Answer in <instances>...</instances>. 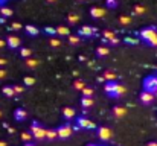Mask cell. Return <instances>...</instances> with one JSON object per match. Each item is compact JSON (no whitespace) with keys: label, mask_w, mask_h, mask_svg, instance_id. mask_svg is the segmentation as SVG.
Masks as SVG:
<instances>
[{"label":"cell","mask_w":157,"mask_h":146,"mask_svg":"<svg viewBox=\"0 0 157 146\" xmlns=\"http://www.w3.org/2000/svg\"><path fill=\"white\" fill-rule=\"evenodd\" d=\"M31 133H32V136L37 140H44L46 139V134H48V129L44 126H41L38 122H32L31 123Z\"/></svg>","instance_id":"cell-1"},{"label":"cell","mask_w":157,"mask_h":146,"mask_svg":"<svg viewBox=\"0 0 157 146\" xmlns=\"http://www.w3.org/2000/svg\"><path fill=\"white\" fill-rule=\"evenodd\" d=\"M95 128H98L96 123L86 119V117H82V116L76 119V125L73 126V129H95Z\"/></svg>","instance_id":"cell-2"},{"label":"cell","mask_w":157,"mask_h":146,"mask_svg":"<svg viewBox=\"0 0 157 146\" xmlns=\"http://www.w3.org/2000/svg\"><path fill=\"white\" fill-rule=\"evenodd\" d=\"M139 37L144 40V41H147V43H150L151 40H154L157 37V28H144L140 32H139Z\"/></svg>","instance_id":"cell-3"},{"label":"cell","mask_w":157,"mask_h":146,"mask_svg":"<svg viewBox=\"0 0 157 146\" xmlns=\"http://www.w3.org/2000/svg\"><path fill=\"white\" fill-rule=\"evenodd\" d=\"M144 90L150 93H157V75H151L144 81Z\"/></svg>","instance_id":"cell-4"},{"label":"cell","mask_w":157,"mask_h":146,"mask_svg":"<svg viewBox=\"0 0 157 146\" xmlns=\"http://www.w3.org/2000/svg\"><path fill=\"white\" fill-rule=\"evenodd\" d=\"M56 131H58V137L59 139H69L72 136V133H73V126L70 123H64V125H59L56 128Z\"/></svg>","instance_id":"cell-5"},{"label":"cell","mask_w":157,"mask_h":146,"mask_svg":"<svg viewBox=\"0 0 157 146\" xmlns=\"http://www.w3.org/2000/svg\"><path fill=\"white\" fill-rule=\"evenodd\" d=\"M96 131H98L99 140H102V142H108V140L113 137V131H111L108 126H98Z\"/></svg>","instance_id":"cell-6"},{"label":"cell","mask_w":157,"mask_h":146,"mask_svg":"<svg viewBox=\"0 0 157 146\" xmlns=\"http://www.w3.org/2000/svg\"><path fill=\"white\" fill-rule=\"evenodd\" d=\"M111 114H113V117L121 119V117H124V116L127 114V108H125V107H121V105H116V107H113Z\"/></svg>","instance_id":"cell-7"},{"label":"cell","mask_w":157,"mask_h":146,"mask_svg":"<svg viewBox=\"0 0 157 146\" xmlns=\"http://www.w3.org/2000/svg\"><path fill=\"white\" fill-rule=\"evenodd\" d=\"M154 97H156L154 96V93H150V92H145V90H144V92L140 93L139 99H140V102H142V103L148 105V103H151V102L154 100Z\"/></svg>","instance_id":"cell-8"},{"label":"cell","mask_w":157,"mask_h":146,"mask_svg":"<svg viewBox=\"0 0 157 146\" xmlns=\"http://www.w3.org/2000/svg\"><path fill=\"white\" fill-rule=\"evenodd\" d=\"M90 15L93 18H102L105 17V9L99 8V6H93V8H90Z\"/></svg>","instance_id":"cell-9"},{"label":"cell","mask_w":157,"mask_h":146,"mask_svg":"<svg viewBox=\"0 0 157 146\" xmlns=\"http://www.w3.org/2000/svg\"><path fill=\"white\" fill-rule=\"evenodd\" d=\"M6 43L11 49H18L20 47V38L15 35H8L6 37Z\"/></svg>","instance_id":"cell-10"},{"label":"cell","mask_w":157,"mask_h":146,"mask_svg":"<svg viewBox=\"0 0 157 146\" xmlns=\"http://www.w3.org/2000/svg\"><path fill=\"white\" fill-rule=\"evenodd\" d=\"M96 34V29L95 28H90V26H81L79 28V35H84V37H92Z\"/></svg>","instance_id":"cell-11"},{"label":"cell","mask_w":157,"mask_h":146,"mask_svg":"<svg viewBox=\"0 0 157 146\" xmlns=\"http://www.w3.org/2000/svg\"><path fill=\"white\" fill-rule=\"evenodd\" d=\"M75 114H76V111H75L73 108H70V107H66V108L63 110V117H64L66 120H72V119L75 117Z\"/></svg>","instance_id":"cell-12"},{"label":"cell","mask_w":157,"mask_h":146,"mask_svg":"<svg viewBox=\"0 0 157 146\" xmlns=\"http://www.w3.org/2000/svg\"><path fill=\"white\" fill-rule=\"evenodd\" d=\"M125 92H127V90H125V87H124V85H121V84H117V85H116V88H114V92H113L110 96L111 97H121L122 95H125Z\"/></svg>","instance_id":"cell-13"},{"label":"cell","mask_w":157,"mask_h":146,"mask_svg":"<svg viewBox=\"0 0 157 146\" xmlns=\"http://www.w3.org/2000/svg\"><path fill=\"white\" fill-rule=\"evenodd\" d=\"M26 111L23 110V108H17L15 110V113H14V117H15V120H18V122H21V120H25L26 119Z\"/></svg>","instance_id":"cell-14"},{"label":"cell","mask_w":157,"mask_h":146,"mask_svg":"<svg viewBox=\"0 0 157 146\" xmlns=\"http://www.w3.org/2000/svg\"><path fill=\"white\" fill-rule=\"evenodd\" d=\"M114 38H116L114 32H111V31H108V29L102 31V40H104V41H111V40H114Z\"/></svg>","instance_id":"cell-15"},{"label":"cell","mask_w":157,"mask_h":146,"mask_svg":"<svg viewBox=\"0 0 157 146\" xmlns=\"http://www.w3.org/2000/svg\"><path fill=\"white\" fill-rule=\"evenodd\" d=\"M67 21H69V24H76V23L79 21V15H78L76 12H70V14L67 15Z\"/></svg>","instance_id":"cell-16"},{"label":"cell","mask_w":157,"mask_h":146,"mask_svg":"<svg viewBox=\"0 0 157 146\" xmlns=\"http://www.w3.org/2000/svg\"><path fill=\"white\" fill-rule=\"evenodd\" d=\"M56 35H61V37H69L70 35V31H69V28H66V26H56Z\"/></svg>","instance_id":"cell-17"},{"label":"cell","mask_w":157,"mask_h":146,"mask_svg":"<svg viewBox=\"0 0 157 146\" xmlns=\"http://www.w3.org/2000/svg\"><path fill=\"white\" fill-rule=\"evenodd\" d=\"M25 64H26V67H28V69H35V67L40 64V61H38V59H35V58H28V59L25 61Z\"/></svg>","instance_id":"cell-18"},{"label":"cell","mask_w":157,"mask_h":146,"mask_svg":"<svg viewBox=\"0 0 157 146\" xmlns=\"http://www.w3.org/2000/svg\"><path fill=\"white\" fill-rule=\"evenodd\" d=\"M116 85H117V82H105V85H104V92H105V93H108V95H111V93L114 92Z\"/></svg>","instance_id":"cell-19"},{"label":"cell","mask_w":157,"mask_h":146,"mask_svg":"<svg viewBox=\"0 0 157 146\" xmlns=\"http://www.w3.org/2000/svg\"><path fill=\"white\" fill-rule=\"evenodd\" d=\"M81 105H82V108L89 110V108L93 105V97H82V99H81Z\"/></svg>","instance_id":"cell-20"},{"label":"cell","mask_w":157,"mask_h":146,"mask_svg":"<svg viewBox=\"0 0 157 146\" xmlns=\"http://www.w3.org/2000/svg\"><path fill=\"white\" fill-rule=\"evenodd\" d=\"M2 93H3L5 96H8V97L15 96V93H14V88H12V85H6V87H3V88H2Z\"/></svg>","instance_id":"cell-21"},{"label":"cell","mask_w":157,"mask_h":146,"mask_svg":"<svg viewBox=\"0 0 157 146\" xmlns=\"http://www.w3.org/2000/svg\"><path fill=\"white\" fill-rule=\"evenodd\" d=\"M119 24H122V26H130V24H131V17H130V15H121V17H119Z\"/></svg>","instance_id":"cell-22"},{"label":"cell","mask_w":157,"mask_h":146,"mask_svg":"<svg viewBox=\"0 0 157 146\" xmlns=\"http://www.w3.org/2000/svg\"><path fill=\"white\" fill-rule=\"evenodd\" d=\"M25 29H26V32H28L29 35H32V37L38 35V32H40V31H38V29H37L34 24H26V28H25Z\"/></svg>","instance_id":"cell-23"},{"label":"cell","mask_w":157,"mask_h":146,"mask_svg":"<svg viewBox=\"0 0 157 146\" xmlns=\"http://www.w3.org/2000/svg\"><path fill=\"white\" fill-rule=\"evenodd\" d=\"M102 76H104V79L107 82H114V79H116V73H113V72H110V70H107Z\"/></svg>","instance_id":"cell-24"},{"label":"cell","mask_w":157,"mask_h":146,"mask_svg":"<svg viewBox=\"0 0 157 146\" xmlns=\"http://www.w3.org/2000/svg\"><path fill=\"white\" fill-rule=\"evenodd\" d=\"M96 53H98V56H105V55L110 53V49L107 47V46H99V47L96 49Z\"/></svg>","instance_id":"cell-25"},{"label":"cell","mask_w":157,"mask_h":146,"mask_svg":"<svg viewBox=\"0 0 157 146\" xmlns=\"http://www.w3.org/2000/svg\"><path fill=\"white\" fill-rule=\"evenodd\" d=\"M133 11H134V14H136V15H142V14H145V12H147V8H145V6H142V5H136Z\"/></svg>","instance_id":"cell-26"},{"label":"cell","mask_w":157,"mask_h":146,"mask_svg":"<svg viewBox=\"0 0 157 146\" xmlns=\"http://www.w3.org/2000/svg\"><path fill=\"white\" fill-rule=\"evenodd\" d=\"M0 14H2L3 17H11V15H12V9L8 8V6H2V8H0Z\"/></svg>","instance_id":"cell-27"},{"label":"cell","mask_w":157,"mask_h":146,"mask_svg":"<svg viewBox=\"0 0 157 146\" xmlns=\"http://www.w3.org/2000/svg\"><path fill=\"white\" fill-rule=\"evenodd\" d=\"M46 139H49V140H55V139H58V131H56V129H48Z\"/></svg>","instance_id":"cell-28"},{"label":"cell","mask_w":157,"mask_h":146,"mask_svg":"<svg viewBox=\"0 0 157 146\" xmlns=\"http://www.w3.org/2000/svg\"><path fill=\"white\" fill-rule=\"evenodd\" d=\"M31 53H32V50L31 49H28V47H21L20 49V55L23 56V58H31Z\"/></svg>","instance_id":"cell-29"},{"label":"cell","mask_w":157,"mask_h":146,"mask_svg":"<svg viewBox=\"0 0 157 146\" xmlns=\"http://www.w3.org/2000/svg\"><path fill=\"white\" fill-rule=\"evenodd\" d=\"M32 137H34V136H32V133H31V131H29V133H21V140H23L25 143H29Z\"/></svg>","instance_id":"cell-30"},{"label":"cell","mask_w":157,"mask_h":146,"mask_svg":"<svg viewBox=\"0 0 157 146\" xmlns=\"http://www.w3.org/2000/svg\"><path fill=\"white\" fill-rule=\"evenodd\" d=\"M67 40H69V43H70V44H73V46H75V44H78V43L81 41V40H79V37H76V35H72V34L67 37Z\"/></svg>","instance_id":"cell-31"},{"label":"cell","mask_w":157,"mask_h":146,"mask_svg":"<svg viewBox=\"0 0 157 146\" xmlns=\"http://www.w3.org/2000/svg\"><path fill=\"white\" fill-rule=\"evenodd\" d=\"M23 82H25V85H28V87H32V85L35 84V78H32V76H26V78L23 79Z\"/></svg>","instance_id":"cell-32"},{"label":"cell","mask_w":157,"mask_h":146,"mask_svg":"<svg viewBox=\"0 0 157 146\" xmlns=\"http://www.w3.org/2000/svg\"><path fill=\"white\" fill-rule=\"evenodd\" d=\"M73 87H75V90H81V92H82L87 85H86L82 81H75V82H73Z\"/></svg>","instance_id":"cell-33"},{"label":"cell","mask_w":157,"mask_h":146,"mask_svg":"<svg viewBox=\"0 0 157 146\" xmlns=\"http://www.w3.org/2000/svg\"><path fill=\"white\" fill-rule=\"evenodd\" d=\"M93 96V88L92 87H86L82 90V97H92Z\"/></svg>","instance_id":"cell-34"},{"label":"cell","mask_w":157,"mask_h":146,"mask_svg":"<svg viewBox=\"0 0 157 146\" xmlns=\"http://www.w3.org/2000/svg\"><path fill=\"white\" fill-rule=\"evenodd\" d=\"M49 44H51L52 47H59V46H61V40H59V38H51V40H49Z\"/></svg>","instance_id":"cell-35"},{"label":"cell","mask_w":157,"mask_h":146,"mask_svg":"<svg viewBox=\"0 0 157 146\" xmlns=\"http://www.w3.org/2000/svg\"><path fill=\"white\" fill-rule=\"evenodd\" d=\"M12 88H14V93H15V95H21L23 90H25V87H23V85H18V84L12 85Z\"/></svg>","instance_id":"cell-36"},{"label":"cell","mask_w":157,"mask_h":146,"mask_svg":"<svg viewBox=\"0 0 157 146\" xmlns=\"http://www.w3.org/2000/svg\"><path fill=\"white\" fill-rule=\"evenodd\" d=\"M44 32L49 34V35H56V28H44Z\"/></svg>","instance_id":"cell-37"},{"label":"cell","mask_w":157,"mask_h":146,"mask_svg":"<svg viewBox=\"0 0 157 146\" xmlns=\"http://www.w3.org/2000/svg\"><path fill=\"white\" fill-rule=\"evenodd\" d=\"M105 5L108 8H116L117 6V0H105Z\"/></svg>","instance_id":"cell-38"},{"label":"cell","mask_w":157,"mask_h":146,"mask_svg":"<svg viewBox=\"0 0 157 146\" xmlns=\"http://www.w3.org/2000/svg\"><path fill=\"white\" fill-rule=\"evenodd\" d=\"M11 29H14V31H20V29H21V24H20V23H12V24H11Z\"/></svg>","instance_id":"cell-39"},{"label":"cell","mask_w":157,"mask_h":146,"mask_svg":"<svg viewBox=\"0 0 157 146\" xmlns=\"http://www.w3.org/2000/svg\"><path fill=\"white\" fill-rule=\"evenodd\" d=\"M148 44H150V46H153V47H157V37L154 38V40H151Z\"/></svg>","instance_id":"cell-40"},{"label":"cell","mask_w":157,"mask_h":146,"mask_svg":"<svg viewBox=\"0 0 157 146\" xmlns=\"http://www.w3.org/2000/svg\"><path fill=\"white\" fill-rule=\"evenodd\" d=\"M119 41H121V40H119V38L116 37L114 40H111V41H110V44H113V46H116V44H119Z\"/></svg>","instance_id":"cell-41"},{"label":"cell","mask_w":157,"mask_h":146,"mask_svg":"<svg viewBox=\"0 0 157 146\" xmlns=\"http://www.w3.org/2000/svg\"><path fill=\"white\" fill-rule=\"evenodd\" d=\"M5 76H6V72H5V69H2V67H0V79H3Z\"/></svg>","instance_id":"cell-42"},{"label":"cell","mask_w":157,"mask_h":146,"mask_svg":"<svg viewBox=\"0 0 157 146\" xmlns=\"http://www.w3.org/2000/svg\"><path fill=\"white\" fill-rule=\"evenodd\" d=\"M5 46H8V43H6V40H2L0 38V49H3Z\"/></svg>","instance_id":"cell-43"},{"label":"cell","mask_w":157,"mask_h":146,"mask_svg":"<svg viewBox=\"0 0 157 146\" xmlns=\"http://www.w3.org/2000/svg\"><path fill=\"white\" fill-rule=\"evenodd\" d=\"M3 125H5V126H6V128H8V133H11V134H12V133H14V128H12V126H9V125H8V123H3Z\"/></svg>","instance_id":"cell-44"},{"label":"cell","mask_w":157,"mask_h":146,"mask_svg":"<svg viewBox=\"0 0 157 146\" xmlns=\"http://www.w3.org/2000/svg\"><path fill=\"white\" fill-rule=\"evenodd\" d=\"M6 62H8V61H6V58H2V56H0V67H3Z\"/></svg>","instance_id":"cell-45"},{"label":"cell","mask_w":157,"mask_h":146,"mask_svg":"<svg viewBox=\"0 0 157 146\" xmlns=\"http://www.w3.org/2000/svg\"><path fill=\"white\" fill-rule=\"evenodd\" d=\"M147 146H157V142H150Z\"/></svg>","instance_id":"cell-46"},{"label":"cell","mask_w":157,"mask_h":146,"mask_svg":"<svg viewBox=\"0 0 157 146\" xmlns=\"http://www.w3.org/2000/svg\"><path fill=\"white\" fill-rule=\"evenodd\" d=\"M98 81H99V82H104V81H105L104 76H99V78H98Z\"/></svg>","instance_id":"cell-47"},{"label":"cell","mask_w":157,"mask_h":146,"mask_svg":"<svg viewBox=\"0 0 157 146\" xmlns=\"http://www.w3.org/2000/svg\"><path fill=\"white\" fill-rule=\"evenodd\" d=\"M0 146H8V145H6V142H3V140H0Z\"/></svg>","instance_id":"cell-48"},{"label":"cell","mask_w":157,"mask_h":146,"mask_svg":"<svg viewBox=\"0 0 157 146\" xmlns=\"http://www.w3.org/2000/svg\"><path fill=\"white\" fill-rule=\"evenodd\" d=\"M25 146H35V145H32V143H25Z\"/></svg>","instance_id":"cell-49"},{"label":"cell","mask_w":157,"mask_h":146,"mask_svg":"<svg viewBox=\"0 0 157 146\" xmlns=\"http://www.w3.org/2000/svg\"><path fill=\"white\" fill-rule=\"evenodd\" d=\"M48 2H49V3H55L56 0H48Z\"/></svg>","instance_id":"cell-50"},{"label":"cell","mask_w":157,"mask_h":146,"mask_svg":"<svg viewBox=\"0 0 157 146\" xmlns=\"http://www.w3.org/2000/svg\"><path fill=\"white\" fill-rule=\"evenodd\" d=\"M3 2H5V0H0V6H3Z\"/></svg>","instance_id":"cell-51"},{"label":"cell","mask_w":157,"mask_h":146,"mask_svg":"<svg viewBox=\"0 0 157 146\" xmlns=\"http://www.w3.org/2000/svg\"><path fill=\"white\" fill-rule=\"evenodd\" d=\"M86 146H98V145H93V143H90V145H86Z\"/></svg>","instance_id":"cell-52"},{"label":"cell","mask_w":157,"mask_h":146,"mask_svg":"<svg viewBox=\"0 0 157 146\" xmlns=\"http://www.w3.org/2000/svg\"><path fill=\"white\" fill-rule=\"evenodd\" d=\"M0 117H2V110H0Z\"/></svg>","instance_id":"cell-53"},{"label":"cell","mask_w":157,"mask_h":146,"mask_svg":"<svg viewBox=\"0 0 157 146\" xmlns=\"http://www.w3.org/2000/svg\"><path fill=\"white\" fill-rule=\"evenodd\" d=\"M154 96H156V97H157V93H154Z\"/></svg>","instance_id":"cell-54"},{"label":"cell","mask_w":157,"mask_h":146,"mask_svg":"<svg viewBox=\"0 0 157 146\" xmlns=\"http://www.w3.org/2000/svg\"><path fill=\"white\" fill-rule=\"evenodd\" d=\"M79 2H86V0H79Z\"/></svg>","instance_id":"cell-55"},{"label":"cell","mask_w":157,"mask_h":146,"mask_svg":"<svg viewBox=\"0 0 157 146\" xmlns=\"http://www.w3.org/2000/svg\"><path fill=\"white\" fill-rule=\"evenodd\" d=\"M156 70H157V66H156Z\"/></svg>","instance_id":"cell-56"},{"label":"cell","mask_w":157,"mask_h":146,"mask_svg":"<svg viewBox=\"0 0 157 146\" xmlns=\"http://www.w3.org/2000/svg\"><path fill=\"white\" fill-rule=\"evenodd\" d=\"M104 146H105V145H104Z\"/></svg>","instance_id":"cell-57"}]
</instances>
